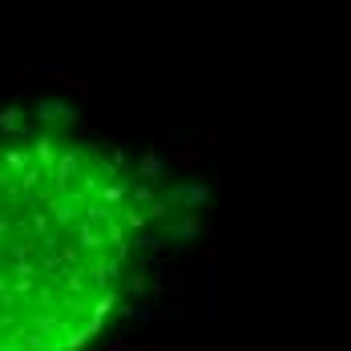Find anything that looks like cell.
Returning <instances> with one entry per match:
<instances>
[{"label":"cell","mask_w":351,"mask_h":351,"mask_svg":"<svg viewBox=\"0 0 351 351\" xmlns=\"http://www.w3.org/2000/svg\"><path fill=\"white\" fill-rule=\"evenodd\" d=\"M138 162L77 117L0 113V351H89L158 243Z\"/></svg>","instance_id":"obj_1"}]
</instances>
